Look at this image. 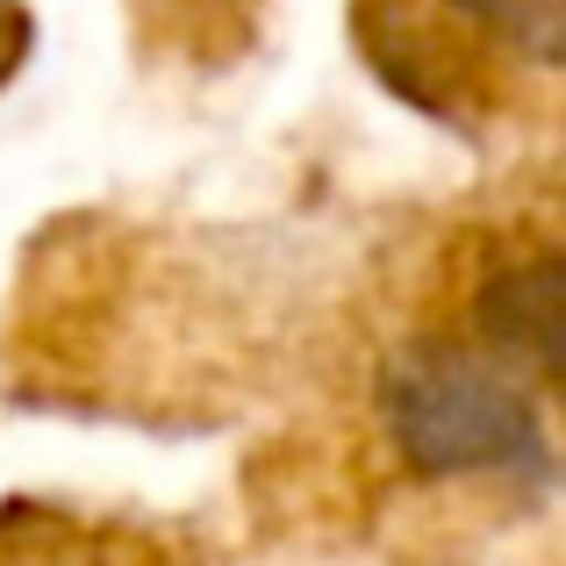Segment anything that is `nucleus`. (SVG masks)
<instances>
[{"label": "nucleus", "instance_id": "obj_1", "mask_svg": "<svg viewBox=\"0 0 566 566\" xmlns=\"http://www.w3.org/2000/svg\"><path fill=\"white\" fill-rule=\"evenodd\" d=\"M387 438L423 473H524L545 459L538 395L516 359L473 345H409L380 387Z\"/></svg>", "mask_w": 566, "mask_h": 566}, {"label": "nucleus", "instance_id": "obj_2", "mask_svg": "<svg viewBox=\"0 0 566 566\" xmlns=\"http://www.w3.org/2000/svg\"><path fill=\"white\" fill-rule=\"evenodd\" d=\"M481 331L495 337V352L524 359L531 374H553L559 359V259H531L488 280L481 294Z\"/></svg>", "mask_w": 566, "mask_h": 566}, {"label": "nucleus", "instance_id": "obj_3", "mask_svg": "<svg viewBox=\"0 0 566 566\" xmlns=\"http://www.w3.org/2000/svg\"><path fill=\"white\" fill-rule=\"evenodd\" d=\"M459 14H473V22L488 29V36H502L510 51L538 57V65H553L559 57V0H452Z\"/></svg>", "mask_w": 566, "mask_h": 566}]
</instances>
